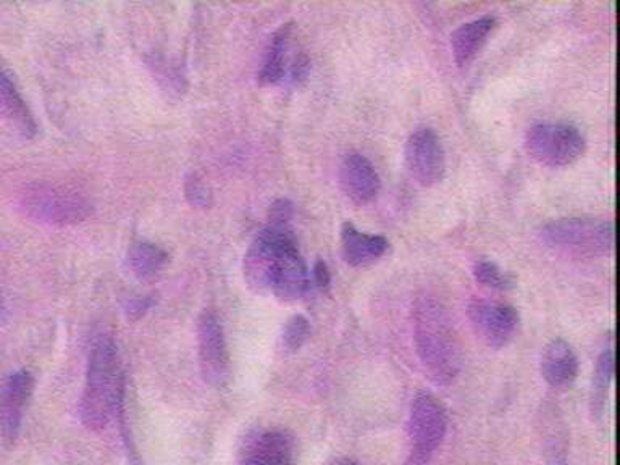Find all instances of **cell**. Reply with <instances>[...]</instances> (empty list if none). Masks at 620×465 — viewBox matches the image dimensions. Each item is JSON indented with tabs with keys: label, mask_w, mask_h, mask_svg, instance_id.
Listing matches in <instances>:
<instances>
[{
	"label": "cell",
	"mask_w": 620,
	"mask_h": 465,
	"mask_svg": "<svg viewBox=\"0 0 620 465\" xmlns=\"http://www.w3.org/2000/svg\"><path fill=\"white\" fill-rule=\"evenodd\" d=\"M34 378L30 372L9 375L0 387V439L12 444L22 430L25 409L33 395Z\"/></svg>",
	"instance_id": "cell-11"
},
{
	"label": "cell",
	"mask_w": 620,
	"mask_h": 465,
	"mask_svg": "<svg viewBox=\"0 0 620 465\" xmlns=\"http://www.w3.org/2000/svg\"><path fill=\"white\" fill-rule=\"evenodd\" d=\"M292 215H295V206L289 199H277L268 210L270 226H278V229H288Z\"/></svg>",
	"instance_id": "cell-25"
},
{
	"label": "cell",
	"mask_w": 620,
	"mask_h": 465,
	"mask_svg": "<svg viewBox=\"0 0 620 465\" xmlns=\"http://www.w3.org/2000/svg\"><path fill=\"white\" fill-rule=\"evenodd\" d=\"M123 395L125 374L115 341L112 336L99 335L89 351L85 389L79 402V416L86 429L102 432L115 416Z\"/></svg>",
	"instance_id": "cell-3"
},
{
	"label": "cell",
	"mask_w": 620,
	"mask_h": 465,
	"mask_svg": "<svg viewBox=\"0 0 620 465\" xmlns=\"http://www.w3.org/2000/svg\"><path fill=\"white\" fill-rule=\"evenodd\" d=\"M527 153L540 165L563 168L575 164L587 151V140L571 123H536L525 134Z\"/></svg>",
	"instance_id": "cell-7"
},
{
	"label": "cell",
	"mask_w": 620,
	"mask_h": 465,
	"mask_svg": "<svg viewBox=\"0 0 620 465\" xmlns=\"http://www.w3.org/2000/svg\"><path fill=\"white\" fill-rule=\"evenodd\" d=\"M185 196L189 204L198 209H209L212 206V192L199 175L189 174L185 178Z\"/></svg>",
	"instance_id": "cell-24"
},
{
	"label": "cell",
	"mask_w": 620,
	"mask_h": 465,
	"mask_svg": "<svg viewBox=\"0 0 620 465\" xmlns=\"http://www.w3.org/2000/svg\"><path fill=\"white\" fill-rule=\"evenodd\" d=\"M450 425L444 406L429 391L413 396L408 419L409 456L406 465H425L435 456Z\"/></svg>",
	"instance_id": "cell-6"
},
{
	"label": "cell",
	"mask_w": 620,
	"mask_h": 465,
	"mask_svg": "<svg viewBox=\"0 0 620 465\" xmlns=\"http://www.w3.org/2000/svg\"><path fill=\"white\" fill-rule=\"evenodd\" d=\"M468 320L475 333L492 350H502L514 340L519 329V312L502 302L475 299L467 308Z\"/></svg>",
	"instance_id": "cell-9"
},
{
	"label": "cell",
	"mask_w": 620,
	"mask_h": 465,
	"mask_svg": "<svg viewBox=\"0 0 620 465\" xmlns=\"http://www.w3.org/2000/svg\"><path fill=\"white\" fill-rule=\"evenodd\" d=\"M310 336V323L305 315H295L286 322L284 344L288 351H298L305 346Z\"/></svg>",
	"instance_id": "cell-23"
},
{
	"label": "cell",
	"mask_w": 620,
	"mask_h": 465,
	"mask_svg": "<svg viewBox=\"0 0 620 465\" xmlns=\"http://www.w3.org/2000/svg\"><path fill=\"white\" fill-rule=\"evenodd\" d=\"M3 313V298H2V288H0V320H2Z\"/></svg>",
	"instance_id": "cell-30"
},
{
	"label": "cell",
	"mask_w": 620,
	"mask_h": 465,
	"mask_svg": "<svg viewBox=\"0 0 620 465\" xmlns=\"http://www.w3.org/2000/svg\"><path fill=\"white\" fill-rule=\"evenodd\" d=\"M244 277L251 288L272 292L284 302L306 295L308 267L289 229L268 225L257 233L244 256Z\"/></svg>",
	"instance_id": "cell-1"
},
{
	"label": "cell",
	"mask_w": 620,
	"mask_h": 465,
	"mask_svg": "<svg viewBox=\"0 0 620 465\" xmlns=\"http://www.w3.org/2000/svg\"><path fill=\"white\" fill-rule=\"evenodd\" d=\"M325 465H361L357 461L351 460V457H335V460L330 461Z\"/></svg>",
	"instance_id": "cell-29"
},
{
	"label": "cell",
	"mask_w": 620,
	"mask_h": 465,
	"mask_svg": "<svg viewBox=\"0 0 620 465\" xmlns=\"http://www.w3.org/2000/svg\"><path fill=\"white\" fill-rule=\"evenodd\" d=\"M151 305H153V299L151 298H136L130 302L129 308H126V313H129V319L137 320L144 315V313L150 310Z\"/></svg>",
	"instance_id": "cell-28"
},
{
	"label": "cell",
	"mask_w": 620,
	"mask_h": 465,
	"mask_svg": "<svg viewBox=\"0 0 620 465\" xmlns=\"http://www.w3.org/2000/svg\"><path fill=\"white\" fill-rule=\"evenodd\" d=\"M580 370L577 354L566 340L550 341L542 356L544 381L554 389H568L575 384Z\"/></svg>",
	"instance_id": "cell-14"
},
{
	"label": "cell",
	"mask_w": 620,
	"mask_h": 465,
	"mask_svg": "<svg viewBox=\"0 0 620 465\" xmlns=\"http://www.w3.org/2000/svg\"><path fill=\"white\" fill-rule=\"evenodd\" d=\"M167 262V251L150 241H136L126 253V264L140 280H150L160 274Z\"/></svg>",
	"instance_id": "cell-19"
},
{
	"label": "cell",
	"mask_w": 620,
	"mask_h": 465,
	"mask_svg": "<svg viewBox=\"0 0 620 465\" xmlns=\"http://www.w3.org/2000/svg\"><path fill=\"white\" fill-rule=\"evenodd\" d=\"M539 236L547 250L577 261L609 256L615 247L612 222L591 217L554 220L540 229Z\"/></svg>",
	"instance_id": "cell-4"
},
{
	"label": "cell",
	"mask_w": 620,
	"mask_h": 465,
	"mask_svg": "<svg viewBox=\"0 0 620 465\" xmlns=\"http://www.w3.org/2000/svg\"><path fill=\"white\" fill-rule=\"evenodd\" d=\"M406 164L409 174L420 186L436 185L446 171V157L439 134L432 129L413 131L406 144Z\"/></svg>",
	"instance_id": "cell-10"
},
{
	"label": "cell",
	"mask_w": 620,
	"mask_h": 465,
	"mask_svg": "<svg viewBox=\"0 0 620 465\" xmlns=\"http://www.w3.org/2000/svg\"><path fill=\"white\" fill-rule=\"evenodd\" d=\"M495 25V16H481L474 22L465 23L451 34V49L460 67H465L477 57Z\"/></svg>",
	"instance_id": "cell-17"
},
{
	"label": "cell",
	"mask_w": 620,
	"mask_h": 465,
	"mask_svg": "<svg viewBox=\"0 0 620 465\" xmlns=\"http://www.w3.org/2000/svg\"><path fill=\"white\" fill-rule=\"evenodd\" d=\"M417 354L430 380L450 387L460 377L463 353L447 310L430 296L417 299L412 312Z\"/></svg>",
	"instance_id": "cell-2"
},
{
	"label": "cell",
	"mask_w": 620,
	"mask_h": 465,
	"mask_svg": "<svg viewBox=\"0 0 620 465\" xmlns=\"http://www.w3.org/2000/svg\"><path fill=\"white\" fill-rule=\"evenodd\" d=\"M312 278L313 284H315L317 288L322 289V291L330 288V284H332V275H330L329 265H326V262L322 261V258L313 264Z\"/></svg>",
	"instance_id": "cell-26"
},
{
	"label": "cell",
	"mask_w": 620,
	"mask_h": 465,
	"mask_svg": "<svg viewBox=\"0 0 620 465\" xmlns=\"http://www.w3.org/2000/svg\"><path fill=\"white\" fill-rule=\"evenodd\" d=\"M615 346L609 344L599 354L596 361L594 388H591V412L594 416H602L608 401L609 387H611L612 378H615Z\"/></svg>",
	"instance_id": "cell-20"
},
{
	"label": "cell",
	"mask_w": 620,
	"mask_h": 465,
	"mask_svg": "<svg viewBox=\"0 0 620 465\" xmlns=\"http://www.w3.org/2000/svg\"><path fill=\"white\" fill-rule=\"evenodd\" d=\"M292 25L286 23L275 31L265 49L264 62L258 71V82L262 86H275L285 77L286 51L289 46Z\"/></svg>",
	"instance_id": "cell-18"
},
{
	"label": "cell",
	"mask_w": 620,
	"mask_h": 465,
	"mask_svg": "<svg viewBox=\"0 0 620 465\" xmlns=\"http://www.w3.org/2000/svg\"><path fill=\"white\" fill-rule=\"evenodd\" d=\"M292 440L281 430H265L246 444L237 465H291Z\"/></svg>",
	"instance_id": "cell-15"
},
{
	"label": "cell",
	"mask_w": 620,
	"mask_h": 465,
	"mask_svg": "<svg viewBox=\"0 0 620 465\" xmlns=\"http://www.w3.org/2000/svg\"><path fill=\"white\" fill-rule=\"evenodd\" d=\"M310 74V58L308 55L302 52L296 57L295 64H292L291 68V81L295 85H301L308 79Z\"/></svg>",
	"instance_id": "cell-27"
},
{
	"label": "cell",
	"mask_w": 620,
	"mask_h": 465,
	"mask_svg": "<svg viewBox=\"0 0 620 465\" xmlns=\"http://www.w3.org/2000/svg\"><path fill=\"white\" fill-rule=\"evenodd\" d=\"M340 185L353 204L364 207L374 202L380 192V177L372 162L359 153H350L341 162Z\"/></svg>",
	"instance_id": "cell-12"
},
{
	"label": "cell",
	"mask_w": 620,
	"mask_h": 465,
	"mask_svg": "<svg viewBox=\"0 0 620 465\" xmlns=\"http://www.w3.org/2000/svg\"><path fill=\"white\" fill-rule=\"evenodd\" d=\"M389 243L380 234L359 232L353 223L341 226V253L351 267H367L387 254Z\"/></svg>",
	"instance_id": "cell-16"
},
{
	"label": "cell",
	"mask_w": 620,
	"mask_h": 465,
	"mask_svg": "<svg viewBox=\"0 0 620 465\" xmlns=\"http://www.w3.org/2000/svg\"><path fill=\"white\" fill-rule=\"evenodd\" d=\"M472 274L478 285L495 289V291H509L516 286L514 277L511 274L499 268L495 262L485 261V258L475 262Z\"/></svg>",
	"instance_id": "cell-21"
},
{
	"label": "cell",
	"mask_w": 620,
	"mask_h": 465,
	"mask_svg": "<svg viewBox=\"0 0 620 465\" xmlns=\"http://www.w3.org/2000/svg\"><path fill=\"white\" fill-rule=\"evenodd\" d=\"M19 209L41 225L71 226L92 215V204L78 191L51 182H31L20 191Z\"/></svg>",
	"instance_id": "cell-5"
},
{
	"label": "cell",
	"mask_w": 620,
	"mask_h": 465,
	"mask_svg": "<svg viewBox=\"0 0 620 465\" xmlns=\"http://www.w3.org/2000/svg\"><path fill=\"white\" fill-rule=\"evenodd\" d=\"M198 347L199 365L206 384L223 387L230 377L229 346L219 317L210 310H206L198 322Z\"/></svg>",
	"instance_id": "cell-8"
},
{
	"label": "cell",
	"mask_w": 620,
	"mask_h": 465,
	"mask_svg": "<svg viewBox=\"0 0 620 465\" xmlns=\"http://www.w3.org/2000/svg\"><path fill=\"white\" fill-rule=\"evenodd\" d=\"M0 115L23 137H34L37 123L9 65L0 57Z\"/></svg>",
	"instance_id": "cell-13"
},
{
	"label": "cell",
	"mask_w": 620,
	"mask_h": 465,
	"mask_svg": "<svg viewBox=\"0 0 620 465\" xmlns=\"http://www.w3.org/2000/svg\"><path fill=\"white\" fill-rule=\"evenodd\" d=\"M150 67L154 68V75H157V79H160L165 88L170 89V92L180 95L185 89V75L178 65L164 60V58H154L150 62Z\"/></svg>",
	"instance_id": "cell-22"
}]
</instances>
